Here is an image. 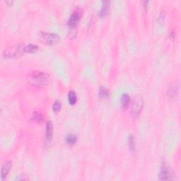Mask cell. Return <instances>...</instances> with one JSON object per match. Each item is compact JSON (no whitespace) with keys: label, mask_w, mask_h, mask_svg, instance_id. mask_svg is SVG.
Returning <instances> with one entry per match:
<instances>
[{"label":"cell","mask_w":181,"mask_h":181,"mask_svg":"<svg viewBox=\"0 0 181 181\" xmlns=\"http://www.w3.org/2000/svg\"><path fill=\"white\" fill-rule=\"evenodd\" d=\"M130 98L129 95L127 94V93H124V94L122 95L121 98L122 106L123 107V108H126V107L130 104Z\"/></svg>","instance_id":"obj_12"},{"label":"cell","mask_w":181,"mask_h":181,"mask_svg":"<svg viewBox=\"0 0 181 181\" xmlns=\"http://www.w3.org/2000/svg\"><path fill=\"white\" fill-rule=\"evenodd\" d=\"M52 135H53V125H52V122L48 121L46 123L45 139V142L47 145H49L51 142Z\"/></svg>","instance_id":"obj_7"},{"label":"cell","mask_w":181,"mask_h":181,"mask_svg":"<svg viewBox=\"0 0 181 181\" xmlns=\"http://www.w3.org/2000/svg\"><path fill=\"white\" fill-rule=\"evenodd\" d=\"M159 179L161 180H169L173 179V174L172 171L170 167L167 163H163L162 166L161 168L160 173H159Z\"/></svg>","instance_id":"obj_6"},{"label":"cell","mask_w":181,"mask_h":181,"mask_svg":"<svg viewBox=\"0 0 181 181\" xmlns=\"http://www.w3.org/2000/svg\"><path fill=\"white\" fill-rule=\"evenodd\" d=\"M40 38L42 42L48 45L57 44L60 41V36L56 34L41 32L40 34Z\"/></svg>","instance_id":"obj_5"},{"label":"cell","mask_w":181,"mask_h":181,"mask_svg":"<svg viewBox=\"0 0 181 181\" xmlns=\"http://www.w3.org/2000/svg\"><path fill=\"white\" fill-rule=\"evenodd\" d=\"M177 91H178V88H177V86H171L170 89L168 91V94L169 96L173 97L176 95Z\"/></svg>","instance_id":"obj_16"},{"label":"cell","mask_w":181,"mask_h":181,"mask_svg":"<svg viewBox=\"0 0 181 181\" xmlns=\"http://www.w3.org/2000/svg\"><path fill=\"white\" fill-rule=\"evenodd\" d=\"M68 100H69V104L71 105H74L77 103V96L74 91H69V94H68Z\"/></svg>","instance_id":"obj_11"},{"label":"cell","mask_w":181,"mask_h":181,"mask_svg":"<svg viewBox=\"0 0 181 181\" xmlns=\"http://www.w3.org/2000/svg\"><path fill=\"white\" fill-rule=\"evenodd\" d=\"M24 52L26 53H33L36 52L38 50V47L35 44H28L27 45H24Z\"/></svg>","instance_id":"obj_10"},{"label":"cell","mask_w":181,"mask_h":181,"mask_svg":"<svg viewBox=\"0 0 181 181\" xmlns=\"http://www.w3.org/2000/svg\"><path fill=\"white\" fill-rule=\"evenodd\" d=\"M80 18L81 13L77 11H74L70 16L69 21H68V25L69 27V35L72 36V38H74L77 34V26L78 22L80 20Z\"/></svg>","instance_id":"obj_2"},{"label":"cell","mask_w":181,"mask_h":181,"mask_svg":"<svg viewBox=\"0 0 181 181\" xmlns=\"http://www.w3.org/2000/svg\"><path fill=\"white\" fill-rule=\"evenodd\" d=\"M77 140V136L75 135H73V134H70V135H68L67 137H66V142H67V143L69 145H73L74 144L76 143Z\"/></svg>","instance_id":"obj_13"},{"label":"cell","mask_w":181,"mask_h":181,"mask_svg":"<svg viewBox=\"0 0 181 181\" xmlns=\"http://www.w3.org/2000/svg\"><path fill=\"white\" fill-rule=\"evenodd\" d=\"M144 106V99L142 96H137L134 99L132 106V115L134 118H137L141 113Z\"/></svg>","instance_id":"obj_4"},{"label":"cell","mask_w":181,"mask_h":181,"mask_svg":"<svg viewBox=\"0 0 181 181\" xmlns=\"http://www.w3.org/2000/svg\"><path fill=\"white\" fill-rule=\"evenodd\" d=\"M32 119L36 122H42L43 121L44 118L43 116H42V115L41 113H40V112H34V113H33Z\"/></svg>","instance_id":"obj_14"},{"label":"cell","mask_w":181,"mask_h":181,"mask_svg":"<svg viewBox=\"0 0 181 181\" xmlns=\"http://www.w3.org/2000/svg\"><path fill=\"white\" fill-rule=\"evenodd\" d=\"M109 95V91L108 89L106 88L105 86H101L100 89H99V96L101 98H107Z\"/></svg>","instance_id":"obj_15"},{"label":"cell","mask_w":181,"mask_h":181,"mask_svg":"<svg viewBox=\"0 0 181 181\" xmlns=\"http://www.w3.org/2000/svg\"><path fill=\"white\" fill-rule=\"evenodd\" d=\"M109 4H110V1H103L102 7H101L100 12H99V15H100L101 17L104 16H106L107 14L109 9Z\"/></svg>","instance_id":"obj_9"},{"label":"cell","mask_w":181,"mask_h":181,"mask_svg":"<svg viewBox=\"0 0 181 181\" xmlns=\"http://www.w3.org/2000/svg\"><path fill=\"white\" fill-rule=\"evenodd\" d=\"M27 80L30 84L34 86L43 87L48 84L50 77L47 74L41 72H34L28 75Z\"/></svg>","instance_id":"obj_1"},{"label":"cell","mask_w":181,"mask_h":181,"mask_svg":"<svg viewBox=\"0 0 181 181\" xmlns=\"http://www.w3.org/2000/svg\"><path fill=\"white\" fill-rule=\"evenodd\" d=\"M24 45H17L7 48L4 51L3 55L4 57H19L24 53Z\"/></svg>","instance_id":"obj_3"},{"label":"cell","mask_w":181,"mask_h":181,"mask_svg":"<svg viewBox=\"0 0 181 181\" xmlns=\"http://www.w3.org/2000/svg\"><path fill=\"white\" fill-rule=\"evenodd\" d=\"M11 166H12V163L10 161H6L4 164L3 165L2 168H1V180H4V179L7 176L8 174L10 171V169L11 168Z\"/></svg>","instance_id":"obj_8"},{"label":"cell","mask_w":181,"mask_h":181,"mask_svg":"<svg viewBox=\"0 0 181 181\" xmlns=\"http://www.w3.org/2000/svg\"><path fill=\"white\" fill-rule=\"evenodd\" d=\"M61 103L60 102V101H56L54 103L53 106H52V110L55 112H59L60 109H61Z\"/></svg>","instance_id":"obj_17"},{"label":"cell","mask_w":181,"mask_h":181,"mask_svg":"<svg viewBox=\"0 0 181 181\" xmlns=\"http://www.w3.org/2000/svg\"><path fill=\"white\" fill-rule=\"evenodd\" d=\"M128 144H129L130 149L134 151V149H135V139H134L133 135H130L129 139H128Z\"/></svg>","instance_id":"obj_18"}]
</instances>
